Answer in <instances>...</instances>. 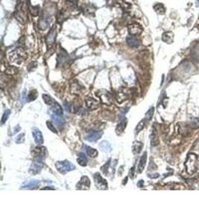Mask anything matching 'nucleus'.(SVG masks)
I'll use <instances>...</instances> for the list:
<instances>
[{"instance_id":"nucleus-1","label":"nucleus","mask_w":199,"mask_h":223,"mask_svg":"<svg viewBox=\"0 0 199 223\" xmlns=\"http://www.w3.org/2000/svg\"><path fill=\"white\" fill-rule=\"evenodd\" d=\"M185 168L187 173L189 175L194 174L198 169V156L194 153H189L186 160Z\"/></svg>"},{"instance_id":"nucleus-2","label":"nucleus","mask_w":199,"mask_h":223,"mask_svg":"<svg viewBox=\"0 0 199 223\" xmlns=\"http://www.w3.org/2000/svg\"><path fill=\"white\" fill-rule=\"evenodd\" d=\"M55 167L58 172L61 174H66L68 172L73 171L75 169V166L69 161H62V162H57L55 163Z\"/></svg>"},{"instance_id":"nucleus-3","label":"nucleus","mask_w":199,"mask_h":223,"mask_svg":"<svg viewBox=\"0 0 199 223\" xmlns=\"http://www.w3.org/2000/svg\"><path fill=\"white\" fill-rule=\"evenodd\" d=\"M44 158L42 156H37L34 160L33 164H32L31 171L33 172L34 174L38 173L42 169L43 165H44Z\"/></svg>"},{"instance_id":"nucleus-4","label":"nucleus","mask_w":199,"mask_h":223,"mask_svg":"<svg viewBox=\"0 0 199 223\" xmlns=\"http://www.w3.org/2000/svg\"><path fill=\"white\" fill-rule=\"evenodd\" d=\"M94 178V182L95 185L96 186V188L101 190H105L107 189V181L105 180V179H103L102 177V175L99 174L98 173H96V174L93 175Z\"/></svg>"},{"instance_id":"nucleus-5","label":"nucleus","mask_w":199,"mask_h":223,"mask_svg":"<svg viewBox=\"0 0 199 223\" xmlns=\"http://www.w3.org/2000/svg\"><path fill=\"white\" fill-rule=\"evenodd\" d=\"M23 55L24 51L20 48H19L18 49L14 50L13 52H11V54H10L11 60L14 62V63L20 64L24 60Z\"/></svg>"},{"instance_id":"nucleus-6","label":"nucleus","mask_w":199,"mask_h":223,"mask_svg":"<svg viewBox=\"0 0 199 223\" xmlns=\"http://www.w3.org/2000/svg\"><path fill=\"white\" fill-rule=\"evenodd\" d=\"M14 15L17 20L22 25H24L25 20H26V16L23 12V4L22 2H20L17 5Z\"/></svg>"},{"instance_id":"nucleus-7","label":"nucleus","mask_w":199,"mask_h":223,"mask_svg":"<svg viewBox=\"0 0 199 223\" xmlns=\"http://www.w3.org/2000/svg\"><path fill=\"white\" fill-rule=\"evenodd\" d=\"M51 22V17L49 15L43 14L39 20V28L43 31H45L49 28Z\"/></svg>"},{"instance_id":"nucleus-8","label":"nucleus","mask_w":199,"mask_h":223,"mask_svg":"<svg viewBox=\"0 0 199 223\" xmlns=\"http://www.w3.org/2000/svg\"><path fill=\"white\" fill-rule=\"evenodd\" d=\"M128 30L130 35H139L143 31V28L138 23H132L128 26Z\"/></svg>"},{"instance_id":"nucleus-9","label":"nucleus","mask_w":199,"mask_h":223,"mask_svg":"<svg viewBox=\"0 0 199 223\" xmlns=\"http://www.w3.org/2000/svg\"><path fill=\"white\" fill-rule=\"evenodd\" d=\"M90 188V181L88 176H82V178L77 184V188L79 190H88Z\"/></svg>"},{"instance_id":"nucleus-10","label":"nucleus","mask_w":199,"mask_h":223,"mask_svg":"<svg viewBox=\"0 0 199 223\" xmlns=\"http://www.w3.org/2000/svg\"><path fill=\"white\" fill-rule=\"evenodd\" d=\"M32 135H33L34 140L37 145H41L43 143V134L37 128L34 127L32 129Z\"/></svg>"},{"instance_id":"nucleus-11","label":"nucleus","mask_w":199,"mask_h":223,"mask_svg":"<svg viewBox=\"0 0 199 223\" xmlns=\"http://www.w3.org/2000/svg\"><path fill=\"white\" fill-rule=\"evenodd\" d=\"M103 135V132L102 131H94L89 134L85 137V139L90 142H94V141H97L98 139H101V137Z\"/></svg>"},{"instance_id":"nucleus-12","label":"nucleus","mask_w":199,"mask_h":223,"mask_svg":"<svg viewBox=\"0 0 199 223\" xmlns=\"http://www.w3.org/2000/svg\"><path fill=\"white\" fill-rule=\"evenodd\" d=\"M127 44L131 48H138L140 45L139 39L134 35H129L126 39Z\"/></svg>"},{"instance_id":"nucleus-13","label":"nucleus","mask_w":199,"mask_h":223,"mask_svg":"<svg viewBox=\"0 0 199 223\" xmlns=\"http://www.w3.org/2000/svg\"><path fill=\"white\" fill-rule=\"evenodd\" d=\"M57 37V30L55 27H53L49 32L46 37V43L48 45H52L55 42Z\"/></svg>"},{"instance_id":"nucleus-14","label":"nucleus","mask_w":199,"mask_h":223,"mask_svg":"<svg viewBox=\"0 0 199 223\" xmlns=\"http://www.w3.org/2000/svg\"><path fill=\"white\" fill-rule=\"evenodd\" d=\"M40 185V181L38 180H31L28 181L23 184L22 189H26V190H34L37 189Z\"/></svg>"},{"instance_id":"nucleus-15","label":"nucleus","mask_w":199,"mask_h":223,"mask_svg":"<svg viewBox=\"0 0 199 223\" xmlns=\"http://www.w3.org/2000/svg\"><path fill=\"white\" fill-rule=\"evenodd\" d=\"M147 162V152H145L140 159L139 164L137 166V173H141L144 171Z\"/></svg>"},{"instance_id":"nucleus-16","label":"nucleus","mask_w":199,"mask_h":223,"mask_svg":"<svg viewBox=\"0 0 199 223\" xmlns=\"http://www.w3.org/2000/svg\"><path fill=\"white\" fill-rule=\"evenodd\" d=\"M99 92L101 94H99L98 92H97V94H98V96H99L101 98V99L103 101V103H107V104H111V96L108 92H107L105 90H101L99 91Z\"/></svg>"},{"instance_id":"nucleus-17","label":"nucleus","mask_w":199,"mask_h":223,"mask_svg":"<svg viewBox=\"0 0 199 223\" xmlns=\"http://www.w3.org/2000/svg\"><path fill=\"white\" fill-rule=\"evenodd\" d=\"M174 37H175V35H174L173 32L166 31L162 34V40L164 43L170 44V43H173Z\"/></svg>"},{"instance_id":"nucleus-18","label":"nucleus","mask_w":199,"mask_h":223,"mask_svg":"<svg viewBox=\"0 0 199 223\" xmlns=\"http://www.w3.org/2000/svg\"><path fill=\"white\" fill-rule=\"evenodd\" d=\"M50 112H52V114L55 115H58V116H61L63 115V109L62 107H60V104L58 103H55L52 105V107L50 109Z\"/></svg>"},{"instance_id":"nucleus-19","label":"nucleus","mask_w":199,"mask_h":223,"mask_svg":"<svg viewBox=\"0 0 199 223\" xmlns=\"http://www.w3.org/2000/svg\"><path fill=\"white\" fill-rule=\"evenodd\" d=\"M58 61L60 62V64L66 63L68 60H69V54H67V52H66L64 49L60 48L59 54H58Z\"/></svg>"},{"instance_id":"nucleus-20","label":"nucleus","mask_w":199,"mask_h":223,"mask_svg":"<svg viewBox=\"0 0 199 223\" xmlns=\"http://www.w3.org/2000/svg\"><path fill=\"white\" fill-rule=\"evenodd\" d=\"M86 104L87 107L90 109H95L98 107V103L97 101H96V100L93 99L92 98L88 97L86 99Z\"/></svg>"},{"instance_id":"nucleus-21","label":"nucleus","mask_w":199,"mask_h":223,"mask_svg":"<svg viewBox=\"0 0 199 223\" xmlns=\"http://www.w3.org/2000/svg\"><path fill=\"white\" fill-rule=\"evenodd\" d=\"M77 162L81 166L85 167V166H87V164H88V158H87V157L85 156L84 153L81 152V153L78 155Z\"/></svg>"},{"instance_id":"nucleus-22","label":"nucleus","mask_w":199,"mask_h":223,"mask_svg":"<svg viewBox=\"0 0 199 223\" xmlns=\"http://www.w3.org/2000/svg\"><path fill=\"white\" fill-rule=\"evenodd\" d=\"M150 140H151V144L152 145V146H156V145L158 144L159 143L158 138H157L156 130H155L154 127L153 128L152 132H151V134L150 135Z\"/></svg>"},{"instance_id":"nucleus-23","label":"nucleus","mask_w":199,"mask_h":223,"mask_svg":"<svg viewBox=\"0 0 199 223\" xmlns=\"http://www.w3.org/2000/svg\"><path fill=\"white\" fill-rule=\"evenodd\" d=\"M126 120H122L119 124L117 125L116 129V132L118 135H120L121 133H123L124 130L126 129Z\"/></svg>"},{"instance_id":"nucleus-24","label":"nucleus","mask_w":199,"mask_h":223,"mask_svg":"<svg viewBox=\"0 0 199 223\" xmlns=\"http://www.w3.org/2000/svg\"><path fill=\"white\" fill-rule=\"evenodd\" d=\"M154 10L155 12L158 14H164L165 12H166V8H165L164 5L161 3H157L156 5H154Z\"/></svg>"},{"instance_id":"nucleus-25","label":"nucleus","mask_w":199,"mask_h":223,"mask_svg":"<svg viewBox=\"0 0 199 223\" xmlns=\"http://www.w3.org/2000/svg\"><path fill=\"white\" fill-rule=\"evenodd\" d=\"M143 147V143L138 142V141L134 142V144H133V153L134 154L140 153V151L142 150Z\"/></svg>"},{"instance_id":"nucleus-26","label":"nucleus","mask_w":199,"mask_h":223,"mask_svg":"<svg viewBox=\"0 0 199 223\" xmlns=\"http://www.w3.org/2000/svg\"><path fill=\"white\" fill-rule=\"evenodd\" d=\"M28 9H29L30 13H31V14L32 15V16H36L38 15L39 11H40L39 5H37V6H32L31 4L28 2Z\"/></svg>"},{"instance_id":"nucleus-27","label":"nucleus","mask_w":199,"mask_h":223,"mask_svg":"<svg viewBox=\"0 0 199 223\" xmlns=\"http://www.w3.org/2000/svg\"><path fill=\"white\" fill-rule=\"evenodd\" d=\"M51 117H52L53 121H54V123L55 124H57V125L60 126V125H63V124H64V118H60V116H58V115H55L54 114H50Z\"/></svg>"},{"instance_id":"nucleus-28","label":"nucleus","mask_w":199,"mask_h":223,"mask_svg":"<svg viewBox=\"0 0 199 223\" xmlns=\"http://www.w3.org/2000/svg\"><path fill=\"white\" fill-rule=\"evenodd\" d=\"M100 148L102 149L104 152H110L111 150V144L107 142V141H102V142L99 144Z\"/></svg>"},{"instance_id":"nucleus-29","label":"nucleus","mask_w":199,"mask_h":223,"mask_svg":"<svg viewBox=\"0 0 199 223\" xmlns=\"http://www.w3.org/2000/svg\"><path fill=\"white\" fill-rule=\"evenodd\" d=\"M43 101H45V103L49 106L53 105L54 103H55V101H54L51 96H49V94H43Z\"/></svg>"},{"instance_id":"nucleus-30","label":"nucleus","mask_w":199,"mask_h":223,"mask_svg":"<svg viewBox=\"0 0 199 223\" xmlns=\"http://www.w3.org/2000/svg\"><path fill=\"white\" fill-rule=\"evenodd\" d=\"M86 152L89 156L91 157V158H95V157L97 156L98 155V151L90 147H87Z\"/></svg>"},{"instance_id":"nucleus-31","label":"nucleus","mask_w":199,"mask_h":223,"mask_svg":"<svg viewBox=\"0 0 199 223\" xmlns=\"http://www.w3.org/2000/svg\"><path fill=\"white\" fill-rule=\"evenodd\" d=\"M189 126H191L192 129H198L199 127V118H193L192 121H191L190 124H189Z\"/></svg>"},{"instance_id":"nucleus-32","label":"nucleus","mask_w":199,"mask_h":223,"mask_svg":"<svg viewBox=\"0 0 199 223\" xmlns=\"http://www.w3.org/2000/svg\"><path fill=\"white\" fill-rule=\"evenodd\" d=\"M10 113H11L10 109H7V110L5 111V112H4L2 117V120H1V124H4V123L6 122V121L7 120V118H8L9 115H10Z\"/></svg>"},{"instance_id":"nucleus-33","label":"nucleus","mask_w":199,"mask_h":223,"mask_svg":"<svg viewBox=\"0 0 199 223\" xmlns=\"http://www.w3.org/2000/svg\"><path fill=\"white\" fill-rule=\"evenodd\" d=\"M37 98V92L36 90H32L29 92V94H28V98L30 101H34V100H35Z\"/></svg>"},{"instance_id":"nucleus-34","label":"nucleus","mask_w":199,"mask_h":223,"mask_svg":"<svg viewBox=\"0 0 199 223\" xmlns=\"http://www.w3.org/2000/svg\"><path fill=\"white\" fill-rule=\"evenodd\" d=\"M84 14H93L95 10H96V8H95L94 7L90 6V5H88V6H84Z\"/></svg>"},{"instance_id":"nucleus-35","label":"nucleus","mask_w":199,"mask_h":223,"mask_svg":"<svg viewBox=\"0 0 199 223\" xmlns=\"http://www.w3.org/2000/svg\"><path fill=\"white\" fill-rule=\"evenodd\" d=\"M17 69L14 66H9L5 70V73H7V75H14L17 73Z\"/></svg>"},{"instance_id":"nucleus-36","label":"nucleus","mask_w":199,"mask_h":223,"mask_svg":"<svg viewBox=\"0 0 199 223\" xmlns=\"http://www.w3.org/2000/svg\"><path fill=\"white\" fill-rule=\"evenodd\" d=\"M145 120L141 121L138 124V125L136 126V133H139V132L141 131L142 130H143V128L145 127Z\"/></svg>"},{"instance_id":"nucleus-37","label":"nucleus","mask_w":199,"mask_h":223,"mask_svg":"<svg viewBox=\"0 0 199 223\" xmlns=\"http://www.w3.org/2000/svg\"><path fill=\"white\" fill-rule=\"evenodd\" d=\"M154 107H151V108L147 111L146 115H145V118H146L147 120L150 121L151 119L152 118L153 115H154Z\"/></svg>"},{"instance_id":"nucleus-38","label":"nucleus","mask_w":199,"mask_h":223,"mask_svg":"<svg viewBox=\"0 0 199 223\" xmlns=\"http://www.w3.org/2000/svg\"><path fill=\"white\" fill-rule=\"evenodd\" d=\"M25 134H20L16 139V142L17 143H22L25 141Z\"/></svg>"},{"instance_id":"nucleus-39","label":"nucleus","mask_w":199,"mask_h":223,"mask_svg":"<svg viewBox=\"0 0 199 223\" xmlns=\"http://www.w3.org/2000/svg\"><path fill=\"white\" fill-rule=\"evenodd\" d=\"M46 126H47V127H48L49 129L50 130V131H52V133H58V132L56 131L55 128L54 127V125H53V124H52V123H51L50 121H47V122H46Z\"/></svg>"},{"instance_id":"nucleus-40","label":"nucleus","mask_w":199,"mask_h":223,"mask_svg":"<svg viewBox=\"0 0 199 223\" xmlns=\"http://www.w3.org/2000/svg\"><path fill=\"white\" fill-rule=\"evenodd\" d=\"M134 167H133L132 169L130 171L129 175H130V178H131V179H133V177H134Z\"/></svg>"},{"instance_id":"nucleus-41","label":"nucleus","mask_w":199,"mask_h":223,"mask_svg":"<svg viewBox=\"0 0 199 223\" xmlns=\"http://www.w3.org/2000/svg\"><path fill=\"white\" fill-rule=\"evenodd\" d=\"M149 177H151V179H156V178H157V177H159V174L158 173H156V174L149 175Z\"/></svg>"}]
</instances>
